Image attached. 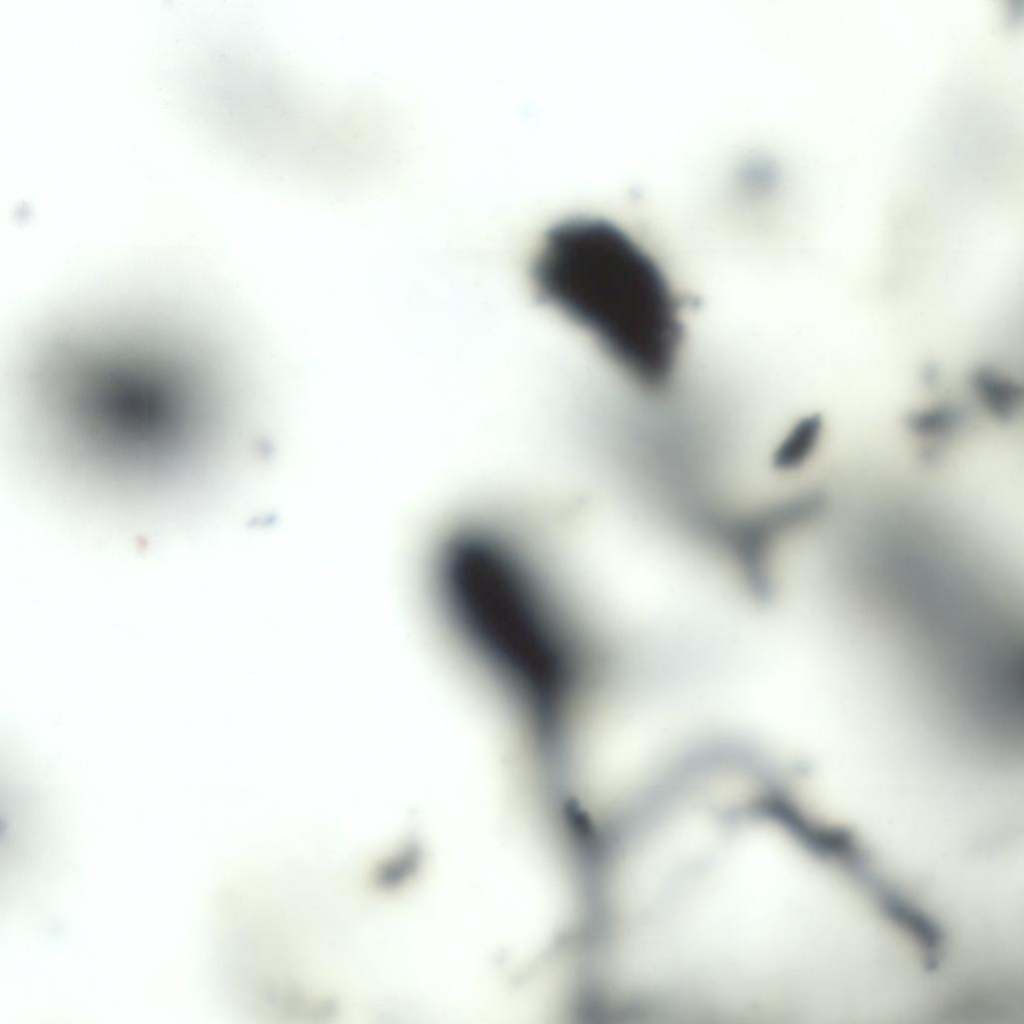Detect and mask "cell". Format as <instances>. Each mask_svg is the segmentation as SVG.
Returning a JSON list of instances; mask_svg holds the SVG:
<instances>
[{
  "label": "cell",
  "mask_w": 1024,
  "mask_h": 1024,
  "mask_svg": "<svg viewBox=\"0 0 1024 1024\" xmlns=\"http://www.w3.org/2000/svg\"><path fill=\"white\" fill-rule=\"evenodd\" d=\"M814 849L791 827L750 820L724 832L667 902L662 958L694 1015L766 1023L789 1013L815 961Z\"/></svg>",
  "instance_id": "1"
},
{
  "label": "cell",
  "mask_w": 1024,
  "mask_h": 1024,
  "mask_svg": "<svg viewBox=\"0 0 1024 1024\" xmlns=\"http://www.w3.org/2000/svg\"><path fill=\"white\" fill-rule=\"evenodd\" d=\"M532 278L540 299L638 384L659 388L670 378L683 337L679 300L657 261L621 228L588 217L555 225Z\"/></svg>",
  "instance_id": "2"
},
{
  "label": "cell",
  "mask_w": 1024,
  "mask_h": 1024,
  "mask_svg": "<svg viewBox=\"0 0 1024 1024\" xmlns=\"http://www.w3.org/2000/svg\"><path fill=\"white\" fill-rule=\"evenodd\" d=\"M969 385L982 408L998 421L1008 422L1022 409V386L995 366L977 365L969 375Z\"/></svg>",
  "instance_id": "3"
},
{
  "label": "cell",
  "mask_w": 1024,
  "mask_h": 1024,
  "mask_svg": "<svg viewBox=\"0 0 1024 1024\" xmlns=\"http://www.w3.org/2000/svg\"><path fill=\"white\" fill-rule=\"evenodd\" d=\"M965 419L966 413L961 406L942 401L912 411L906 418V425L920 438L941 439L957 432Z\"/></svg>",
  "instance_id": "4"
},
{
  "label": "cell",
  "mask_w": 1024,
  "mask_h": 1024,
  "mask_svg": "<svg viewBox=\"0 0 1024 1024\" xmlns=\"http://www.w3.org/2000/svg\"><path fill=\"white\" fill-rule=\"evenodd\" d=\"M823 431V420L817 414L805 416L797 421L785 435L779 455V472H790L800 468L814 453Z\"/></svg>",
  "instance_id": "5"
}]
</instances>
